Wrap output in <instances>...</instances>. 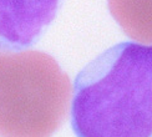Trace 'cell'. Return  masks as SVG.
<instances>
[{
    "label": "cell",
    "instance_id": "7a4b0ae2",
    "mask_svg": "<svg viewBox=\"0 0 152 137\" xmlns=\"http://www.w3.org/2000/svg\"><path fill=\"white\" fill-rule=\"evenodd\" d=\"M71 92L49 54L0 50V137H51L67 117Z\"/></svg>",
    "mask_w": 152,
    "mask_h": 137
},
{
    "label": "cell",
    "instance_id": "3957f363",
    "mask_svg": "<svg viewBox=\"0 0 152 137\" xmlns=\"http://www.w3.org/2000/svg\"><path fill=\"white\" fill-rule=\"evenodd\" d=\"M64 0H0V50L23 51L40 40Z\"/></svg>",
    "mask_w": 152,
    "mask_h": 137
},
{
    "label": "cell",
    "instance_id": "277c9868",
    "mask_svg": "<svg viewBox=\"0 0 152 137\" xmlns=\"http://www.w3.org/2000/svg\"><path fill=\"white\" fill-rule=\"evenodd\" d=\"M107 4L126 35L152 45V0H107Z\"/></svg>",
    "mask_w": 152,
    "mask_h": 137
},
{
    "label": "cell",
    "instance_id": "6da1fadb",
    "mask_svg": "<svg viewBox=\"0 0 152 137\" xmlns=\"http://www.w3.org/2000/svg\"><path fill=\"white\" fill-rule=\"evenodd\" d=\"M70 109L76 137H152V45L120 42L90 61Z\"/></svg>",
    "mask_w": 152,
    "mask_h": 137
}]
</instances>
